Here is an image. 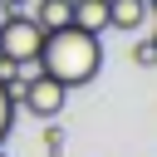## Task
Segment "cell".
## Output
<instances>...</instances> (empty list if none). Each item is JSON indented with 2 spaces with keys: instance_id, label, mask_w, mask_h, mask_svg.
Wrapping results in <instances>:
<instances>
[{
  "instance_id": "obj_1",
  "label": "cell",
  "mask_w": 157,
  "mask_h": 157,
  "mask_svg": "<svg viewBox=\"0 0 157 157\" xmlns=\"http://www.w3.org/2000/svg\"><path fill=\"white\" fill-rule=\"evenodd\" d=\"M34 64L74 93V88L93 83L98 69H103V34H88V29H78V25L49 29L44 44H39V59H34Z\"/></svg>"
},
{
  "instance_id": "obj_2",
  "label": "cell",
  "mask_w": 157,
  "mask_h": 157,
  "mask_svg": "<svg viewBox=\"0 0 157 157\" xmlns=\"http://www.w3.org/2000/svg\"><path fill=\"white\" fill-rule=\"evenodd\" d=\"M39 44H44V29H39L29 15H20V10H15V15H5V20H0V54H5V59H15L25 74H34V69H39V64H34V59H39Z\"/></svg>"
},
{
  "instance_id": "obj_3",
  "label": "cell",
  "mask_w": 157,
  "mask_h": 157,
  "mask_svg": "<svg viewBox=\"0 0 157 157\" xmlns=\"http://www.w3.org/2000/svg\"><path fill=\"white\" fill-rule=\"evenodd\" d=\"M15 103H20L25 113H34L39 123H49V118H59V113H64L69 88H64L59 78H49L44 69H34V74H25V83L15 88Z\"/></svg>"
},
{
  "instance_id": "obj_4",
  "label": "cell",
  "mask_w": 157,
  "mask_h": 157,
  "mask_svg": "<svg viewBox=\"0 0 157 157\" xmlns=\"http://www.w3.org/2000/svg\"><path fill=\"white\" fill-rule=\"evenodd\" d=\"M152 0H108V29H142Z\"/></svg>"
},
{
  "instance_id": "obj_5",
  "label": "cell",
  "mask_w": 157,
  "mask_h": 157,
  "mask_svg": "<svg viewBox=\"0 0 157 157\" xmlns=\"http://www.w3.org/2000/svg\"><path fill=\"white\" fill-rule=\"evenodd\" d=\"M29 20H34L44 34H49V29H64V25L74 20V0H34Z\"/></svg>"
},
{
  "instance_id": "obj_6",
  "label": "cell",
  "mask_w": 157,
  "mask_h": 157,
  "mask_svg": "<svg viewBox=\"0 0 157 157\" xmlns=\"http://www.w3.org/2000/svg\"><path fill=\"white\" fill-rule=\"evenodd\" d=\"M69 25H78L88 34H103L108 29V0H74V20Z\"/></svg>"
},
{
  "instance_id": "obj_7",
  "label": "cell",
  "mask_w": 157,
  "mask_h": 157,
  "mask_svg": "<svg viewBox=\"0 0 157 157\" xmlns=\"http://www.w3.org/2000/svg\"><path fill=\"white\" fill-rule=\"evenodd\" d=\"M10 128H15V93H10L5 83H0V147H5Z\"/></svg>"
},
{
  "instance_id": "obj_8",
  "label": "cell",
  "mask_w": 157,
  "mask_h": 157,
  "mask_svg": "<svg viewBox=\"0 0 157 157\" xmlns=\"http://www.w3.org/2000/svg\"><path fill=\"white\" fill-rule=\"evenodd\" d=\"M0 83H5V88H10V93H15V88H20V83H25V69H20V64H15V59H5V54H0Z\"/></svg>"
},
{
  "instance_id": "obj_9",
  "label": "cell",
  "mask_w": 157,
  "mask_h": 157,
  "mask_svg": "<svg viewBox=\"0 0 157 157\" xmlns=\"http://www.w3.org/2000/svg\"><path fill=\"white\" fill-rule=\"evenodd\" d=\"M132 64L152 69V64H157V44H152V39H137V44H132Z\"/></svg>"
},
{
  "instance_id": "obj_10",
  "label": "cell",
  "mask_w": 157,
  "mask_h": 157,
  "mask_svg": "<svg viewBox=\"0 0 157 157\" xmlns=\"http://www.w3.org/2000/svg\"><path fill=\"white\" fill-rule=\"evenodd\" d=\"M5 15H15V5H10V0H0V20H5Z\"/></svg>"
},
{
  "instance_id": "obj_11",
  "label": "cell",
  "mask_w": 157,
  "mask_h": 157,
  "mask_svg": "<svg viewBox=\"0 0 157 157\" xmlns=\"http://www.w3.org/2000/svg\"><path fill=\"white\" fill-rule=\"evenodd\" d=\"M0 157H5V147H0Z\"/></svg>"
}]
</instances>
